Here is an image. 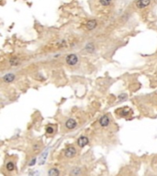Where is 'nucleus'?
Listing matches in <instances>:
<instances>
[{
  "instance_id": "nucleus-6",
  "label": "nucleus",
  "mask_w": 157,
  "mask_h": 176,
  "mask_svg": "<svg viewBox=\"0 0 157 176\" xmlns=\"http://www.w3.org/2000/svg\"><path fill=\"white\" fill-rule=\"evenodd\" d=\"M76 125H77V123L74 118H69L65 122V127L68 128V129H74V128L76 127Z\"/></svg>"
},
{
  "instance_id": "nucleus-4",
  "label": "nucleus",
  "mask_w": 157,
  "mask_h": 176,
  "mask_svg": "<svg viewBox=\"0 0 157 176\" xmlns=\"http://www.w3.org/2000/svg\"><path fill=\"white\" fill-rule=\"evenodd\" d=\"M88 142H89L88 138H86V137H85V136L80 137L79 139H77V144H78V146H79L80 148H83V147H85L86 145L88 144Z\"/></svg>"
},
{
  "instance_id": "nucleus-17",
  "label": "nucleus",
  "mask_w": 157,
  "mask_h": 176,
  "mask_svg": "<svg viewBox=\"0 0 157 176\" xmlns=\"http://www.w3.org/2000/svg\"><path fill=\"white\" fill-rule=\"evenodd\" d=\"M125 99H127V94H121L119 96V100H125Z\"/></svg>"
},
{
  "instance_id": "nucleus-16",
  "label": "nucleus",
  "mask_w": 157,
  "mask_h": 176,
  "mask_svg": "<svg viewBox=\"0 0 157 176\" xmlns=\"http://www.w3.org/2000/svg\"><path fill=\"white\" fill-rule=\"evenodd\" d=\"M53 128H51V127H47L46 128V132H47V134H52L53 133Z\"/></svg>"
},
{
  "instance_id": "nucleus-7",
  "label": "nucleus",
  "mask_w": 157,
  "mask_h": 176,
  "mask_svg": "<svg viewBox=\"0 0 157 176\" xmlns=\"http://www.w3.org/2000/svg\"><path fill=\"white\" fill-rule=\"evenodd\" d=\"M150 2H151V0H138L136 2V6L139 8H143V7L148 6Z\"/></svg>"
},
{
  "instance_id": "nucleus-15",
  "label": "nucleus",
  "mask_w": 157,
  "mask_h": 176,
  "mask_svg": "<svg viewBox=\"0 0 157 176\" xmlns=\"http://www.w3.org/2000/svg\"><path fill=\"white\" fill-rule=\"evenodd\" d=\"M99 1L101 5H103V6H109L111 3V0H99Z\"/></svg>"
},
{
  "instance_id": "nucleus-10",
  "label": "nucleus",
  "mask_w": 157,
  "mask_h": 176,
  "mask_svg": "<svg viewBox=\"0 0 157 176\" xmlns=\"http://www.w3.org/2000/svg\"><path fill=\"white\" fill-rule=\"evenodd\" d=\"M59 174H60L59 170L55 169V168H52V169H51V170L48 172L49 176H57V175H59Z\"/></svg>"
},
{
  "instance_id": "nucleus-14",
  "label": "nucleus",
  "mask_w": 157,
  "mask_h": 176,
  "mask_svg": "<svg viewBox=\"0 0 157 176\" xmlns=\"http://www.w3.org/2000/svg\"><path fill=\"white\" fill-rule=\"evenodd\" d=\"M86 49L89 51V52H92V51H94V45H93L92 43H88V44L86 45Z\"/></svg>"
},
{
  "instance_id": "nucleus-8",
  "label": "nucleus",
  "mask_w": 157,
  "mask_h": 176,
  "mask_svg": "<svg viewBox=\"0 0 157 176\" xmlns=\"http://www.w3.org/2000/svg\"><path fill=\"white\" fill-rule=\"evenodd\" d=\"M15 78H16V76L14 74H7L3 77V81L5 83H11L14 81Z\"/></svg>"
},
{
  "instance_id": "nucleus-13",
  "label": "nucleus",
  "mask_w": 157,
  "mask_h": 176,
  "mask_svg": "<svg viewBox=\"0 0 157 176\" xmlns=\"http://www.w3.org/2000/svg\"><path fill=\"white\" fill-rule=\"evenodd\" d=\"M81 174V170L79 168H74L71 172V175H80Z\"/></svg>"
},
{
  "instance_id": "nucleus-9",
  "label": "nucleus",
  "mask_w": 157,
  "mask_h": 176,
  "mask_svg": "<svg viewBox=\"0 0 157 176\" xmlns=\"http://www.w3.org/2000/svg\"><path fill=\"white\" fill-rule=\"evenodd\" d=\"M97 25V20L95 19H92V20H89L87 24H86V28L88 29V30H92V29H94Z\"/></svg>"
},
{
  "instance_id": "nucleus-12",
  "label": "nucleus",
  "mask_w": 157,
  "mask_h": 176,
  "mask_svg": "<svg viewBox=\"0 0 157 176\" xmlns=\"http://www.w3.org/2000/svg\"><path fill=\"white\" fill-rule=\"evenodd\" d=\"M6 170H7V171H9V172H12V171L15 169V165H14V163H13V162H7V163H6Z\"/></svg>"
},
{
  "instance_id": "nucleus-11",
  "label": "nucleus",
  "mask_w": 157,
  "mask_h": 176,
  "mask_svg": "<svg viewBox=\"0 0 157 176\" xmlns=\"http://www.w3.org/2000/svg\"><path fill=\"white\" fill-rule=\"evenodd\" d=\"M9 63H10V64H11L12 66H16V65H17V64L19 63V59L17 58V57H15V58H11L10 61H9Z\"/></svg>"
},
{
  "instance_id": "nucleus-18",
  "label": "nucleus",
  "mask_w": 157,
  "mask_h": 176,
  "mask_svg": "<svg viewBox=\"0 0 157 176\" xmlns=\"http://www.w3.org/2000/svg\"><path fill=\"white\" fill-rule=\"evenodd\" d=\"M33 149H34L35 151H40V144L33 145Z\"/></svg>"
},
{
  "instance_id": "nucleus-19",
  "label": "nucleus",
  "mask_w": 157,
  "mask_h": 176,
  "mask_svg": "<svg viewBox=\"0 0 157 176\" xmlns=\"http://www.w3.org/2000/svg\"><path fill=\"white\" fill-rule=\"evenodd\" d=\"M36 163V159H32L30 162H29V166H33Z\"/></svg>"
},
{
  "instance_id": "nucleus-2",
  "label": "nucleus",
  "mask_w": 157,
  "mask_h": 176,
  "mask_svg": "<svg viewBox=\"0 0 157 176\" xmlns=\"http://www.w3.org/2000/svg\"><path fill=\"white\" fill-rule=\"evenodd\" d=\"M76 155V149L74 147H68L64 151V156L67 157V158H74V156Z\"/></svg>"
},
{
  "instance_id": "nucleus-3",
  "label": "nucleus",
  "mask_w": 157,
  "mask_h": 176,
  "mask_svg": "<svg viewBox=\"0 0 157 176\" xmlns=\"http://www.w3.org/2000/svg\"><path fill=\"white\" fill-rule=\"evenodd\" d=\"M131 112H132V109L130 107H128V106L119 108V109H117V111H116V113L119 114L120 116H123V117H124V116H127Z\"/></svg>"
},
{
  "instance_id": "nucleus-5",
  "label": "nucleus",
  "mask_w": 157,
  "mask_h": 176,
  "mask_svg": "<svg viewBox=\"0 0 157 176\" xmlns=\"http://www.w3.org/2000/svg\"><path fill=\"white\" fill-rule=\"evenodd\" d=\"M99 124L101 127H103V128L108 127V126L109 125V117L107 116V115L101 116L100 119H99Z\"/></svg>"
},
{
  "instance_id": "nucleus-1",
  "label": "nucleus",
  "mask_w": 157,
  "mask_h": 176,
  "mask_svg": "<svg viewBox=\"0 0 157 176\" xmlns=\"http://www.w3.org/2000/svg\"><path fill=\"white\" fill-rule=\"evenodd\" d=\"M66 63L71 66L75 65L78 63V57L75 54H69L68 56L66 57Z\"/></svg>"
}]
</instances>
